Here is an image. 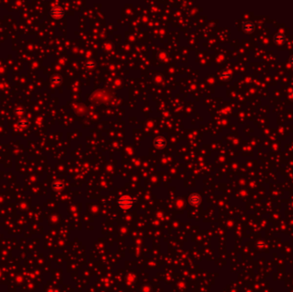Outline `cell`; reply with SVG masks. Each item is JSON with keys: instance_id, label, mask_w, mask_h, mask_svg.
<instances>
[{"instance_id": "6da1fadb", "label": "cell", "mask_w": 293, "mask_h": 292, "mask_svg": "<svg viewBox=\"0 0 293 292\" xmlns=\"http://www.w3.org/2000/svg\"><path fill=\"white\" fill-rule=\"evenodd\" d=\"M117 204H118V206L121 207L122 209L129 210L134 204V200L129 195H123L122 197L118 199Z\"/></svg>"}, {"instance_id": "7a4b0ae2", "label": "cell", "mask_w": 293, "mask_h": 292, "mask_svg": "<svg viewBox=\"0 0 293 292\" xmlns=\"http://www.w3.org/2000/svg\"><path fill=\"white\" fill-rule=\"evenodd\" d=\"M189 201L190 205H192L194 206H196L200 205V203H201V197H200L199 195L193 194L189 196Z\"/></svg>"}, {"instance_id": "3957f363", "label": "cell", "mask_w": 293, "mask_h": 292, "mask_svg": "<svg viewBox=\"0 0 293 292\" xmlns=\"http://www.w3.org/2000/svg\"><path fill=\"white\" fill-rule=\"evenodd\" d=\"M154 145L158 148H163L165 146V140L163 137H157L154 140Z\"/></svg>"}, {"instance_id": "277c9868", "label": "cell", "mask_w": 293, "mask_h": 292, "mask_svg": "<svg viewBox=\"0 0 293 292\" xmlns=\"http://www.w3.org/2000/svg\"><path fill=\"white\" fill-rule=\"evenodd\" d=\"M243 28L246 33H251L254 30V24L251 21H246L243 23Z\"/></svg>"}, {"instance_id": "5b68a950", "label": "cell", "mask_w": 293, "mask_h": 292, "mask_svg": "<svg viewBox=\"0 0 293 292\" xmlns=\"http://www.w3.org/2000/svg\"><path fill=\"white\" fill-rule=\"evenodd\" d=\"M285 39V36L282 33H278L274 37V40L275 41V43H277V44H282V43H284Z\"/></svg>"}, {"instance_id": "8992f818", "label": "cell", "mask_w": 293, "mask_h": 292, "mask_svg": "<svg viewBox=\"0 0 293 292\" xmlns=\"http://www.w3.org/2000/svg\"><path fill=\"white\" fill-rule=\"evenodd\" d=\"M53 16H55L57 17H62V16H63L64 11H63V10H62L61 8H55V9L53 10Z\"/></svg>"}, {"instance_id": "52a82bcc", "label": "cell", "mask_w": 293, "mask_h": 292, "mask_svg": "<svg viewBox=\"0 0 293 292\" xmlns=\"http://www.w3.org/2000/svg\"><path fill=\"white\" fill-rule=\"evenodd\" d=\"M289 62H290V64H292V65L293 66V55L292 56V57H290V59H289Z\"/></svg>"}, {"instance_id": "ba28073f", "label": "cell", "mask_w": 293, "mask_h": 292, "mask_svg": "<svg viewBox=\"0 0 293 292\" xmlns=\"http://www.w3.org/2000/svg\"><path fill=\"white\" fill-rule=\"evenodd\" d=\"M53 186H54V188H62L63 187L62 184H54Z\"/></svg>"}]
</instances>
